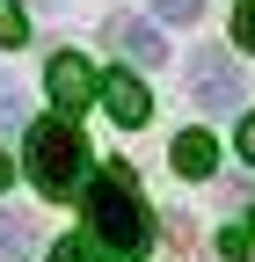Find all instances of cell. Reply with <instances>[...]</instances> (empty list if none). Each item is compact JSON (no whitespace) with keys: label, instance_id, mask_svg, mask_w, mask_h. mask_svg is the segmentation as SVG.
I'll return each instance as SVG.
<instances>
[{"label":"cell","instance_id":"6da1fadb","mask_svg":"<svg viewBox=\"0 0 255 262\" xmlns=\"http://www.w3.org/2000/svg\"><path fill=\"white\" fill-rule=\"evenodd\" d=\"M88 233L102 241L110 255H146V248H153L146 196H139V182H132V168H124V160H110V168L88 182Z\"/></svg>","mask_w":255,"mask_h":262},{"label":"cell","instance_id":"7a4b0ae2","mask_svg":"<svg viewBox=\"0 0 255 262\" xmlns=\"http://www.w3.org/2000/svg\"><path fill=\"white\" fill-rule=\"evenodd\" d=\"M29 182H37L51 204H58V196H73V189L88 182V139H80L66 117L29 124Z\"/></svg>","mask_w":255,"mask_h":262},{"label":"cell","instance_id":"3957f363","mask_svg":"<svg viewBox=\"0 0 255 262\" xmlns=\"http://www.w3.org/2000/svg\"><path fill=\"white\" fill-rule=\"evenodd\" d=\"M189 95H197V110H233L241 102V66L219 58V51H197L189 58Z\"/></svg>","mask_w":255,"mask_h":262},{"label":"cell","instance_id":"277c9868","mask_svg":"<svg viewBox=\"0 0 255 262\" xmlns=\"http://www.w3.org/2000/svg\"><path fill=\"white\" fill-rule=\"evenodd\" d=\"M44 80H51V102H58V110H88V102H95V66H88L80 51H58Z\"/></svg>","mask_w":255,"mask_h":262},{"label":"cell","instance_id":"5b68a950","mask_svg":"<svg viewBox=\"0 0 255 262\" xmlns=\"http://www.w3.org/2000/svg\"><path fill=\"white\" fill-rule=\"evenodd\" d=\"M102 37H110L124 58H139V66H161V58H168L161 29H153V22H139V15H110V22H102Z\"/></svg>","mask_w":255,"mask_h":262},{"label":"cell","instance_id":"8992f818","mask_svg":"<svg viewBox=\"0 0 255 262\" xmlns=\"http://www.w3.org/2000/svg\"><path fill=\"white\" fill-rule=\"evenodd\" d=\"M95 95H102V102H110V117H117L124 131L153 117V102H146V88H139V73H102V80H95Z\"/></svg>","mask_w":255,"mask_h":262},{"label":"cell","instance_id":"52a82bcc","mask_svg":"<svg viewBox=\"0 0 255 262\" xmlns=\"http://www.w3.org/2000/svg\"><path fill=\"white\" fill-rule=\"evenodd\" d=\"M211 168H219V146H211V131H182V139H175V175L204 182Z\"/></svg>","mask_w":255,"mask_h":262},{"label":"cell","instance_id":"ba28073f","mask_svg":"<svg viewBox=\"0 0 255 262\" xmlns=\"http://www.w3.org/2000/svg\"><path fill=\"white\" fill-rule=\"evenodd\" d=\"M29 248H37V226L22 211H0V262H29Z\"/></svg>","mask_w":255,"mask_h":262},{"label":"cell","instance_id":"9c48e42d","mask_svg":"<svg viewBox=\"0 0 255 262\" xmlns=\"http://www.w3.org/2000/svg\"><path fill=\"white\" fill-rule=\"evenodd\" d=\"M29 37V22H22V0H0V51H15Z\"/></svg>","mask_w":255,"mask_h":262},{"label":"cell","instance_id":"30bf717a","mask_svg":"<svg viewBox=\"0 0 255 262\" xmlns=\"http://www.w3.org/2000/svg\"><path fill=\"white\" fill-rule=\"evenodd\" d=\"M233 44L255 51V0H233Z\"/></svg>","mask_w":255,"mask_h":262},{"label":"cell","instance_id":"8fae6325","mask_svg":"<svg viewBox=\"0 0 255 262\" xmlns=\"http://www.w3.org/2000/svg\"><path fill=\"white\" fill-rule=\"evenodd\" d=\"M153 15H161V22H197L204 0H153Z\"/></svg>","mask_w":255,"mask_h":262},{"label":"cell","instance_id":"7c38bea8","mask_svg":"<svg viewBox=\"0 0 255 262\" xmlns=\"http://www.w3.org/2000/svg\"><path fill=\"white\" fill-rule=\"evenodd\" d=\"M15 117H22V95H15V80H8V73H0V131H8Z\"/></svg>","mask_w":255,"mask_h":262},{"label":"cell","instance_id":"4fadbf2b","mask_svg":"<svg viewBox=\"0 0 255 262\" xmlns=\"http://www.w3.org/2000/svg\"><path fill=\"white\" fill-rule=\"evenodd\" d=\"M51 262H95V248H88V241H58V248H51Z\"/></svg>","mask_w":255,"mask_h":262},{"label":"cell","instance_id":"5bb4252c","mask_svg":"<svg viewBox=\"0 0 255 262\" xmlns=\"http://www.w3.org/2000/svg\"><path fill=\"white\" fill-rule=\"evenodd\" d=\"M219 255H226V262H248V233H219Z\"/></svg>","mask_w":255,"mask_h":262},{"label":"cell","instance_id":"9a60e30c","mask_svg":"<svg viewBox=\"0 0 255 262\" xmlns=\"http://www.w3.org/2000/svg\"><path fill=\"white\" fill-rule=\"evenodd\" d=\"M241 160L255 168V117H241Z\"/></svg>","mask_w":255,"mask_h":262},{"label":"cell","instance_id":"2e32d148","mask_svg":"<svg viewBox=\"0 0 255 262\" xmlns=\"http://www.w3.org/2000/svg\"><path fill=\"white\" fill-rule=\"evenodd\" d=\"M8 182H15V168H8V160H0V189H8Z\"/></svg>","mask_w":255,"mask_h":262},{"label":"cell","instance_id":"e0dca14e","mask_svg":"<svg viewBox=\"0 0 255 262\" xmlns=\"http://www.w3.org/2000/svg\"><path fill=\"white\" fill-rule=\"evenodd\" d=\"M248 233H255V211H248Z\"/></svg>","mask_w":255,"mask_h":262}]
</instances>
